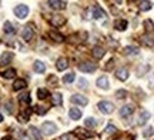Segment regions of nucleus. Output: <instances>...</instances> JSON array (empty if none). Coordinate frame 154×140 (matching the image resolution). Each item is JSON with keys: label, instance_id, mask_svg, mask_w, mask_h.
I'll return each mask as SVG.
<instances>
[{"label": "nucleus", "instance_id": "nucleus-28", "mask_svg": "<svg viewBox=\"0 0 154 140\" xmlns=\"http://www.w3.org/2000/svg\"><path fill=\"white\" fill-rule=\"evenodd\" d=\"M138 7H140V10H143V11H146V10H150L151 7H153V3L151 2H140L138 3Z\"/></svg>", "mask_w": 154, "mask_h": 140}, {"label": "nucleus", "instance_id": "nucleus-2", "mask_svg": "<svg viewBox=\"0 0 154 140\" xmlns=\"http://www.w3.org/2000/svg\"><path fill=\"white\" fill-rule=\"evenodd\" d=\"M14 14H16L19 19H24V17H27L29 14V7L26 5H19L14 7Z\"/></svg>", "mask_w": 154, "mask_h": 140}, {"label": "nucleus", "instance_id": "nucleus-6", "mask_svg": "<svg viewBox=\"0 0 154 140\" xmlns=\"http://www.w3.org/2000/svg\"><path fill=\"white\" fill-rule=\"evenodd\" d=\"M72 101L74 103V104H79V106H86L88 103L87 97H84V96L82 95H73L72 96Z\"/></svg>", "mask_w": 154, "mask_h": 140}, {"label": "nucleus", "instance_id": "nucleus-31", "mask_svg": "<svg viewBox=\"0 0 154 140\" xmlns=\"http://www.w3.org/2000/svg\"><path fill=\"white\" fill-rule=\"evenodd\" d=\"M19 100H20V103H23V104H29V103H30V96H29V93H23V95H20Z\"/></svg>", "mask_w": 154, "mask_h": 140}, {"label": "nucleus", "instance_id": "nucleus-43", "mask_svg": "<svg viewBox=\"0 0 154 140\" xmlns=\"http://www.w3.org/2000/svg\"><path fill=\"white\" fill-rule=\"evenodd\" d=\"M153 135V129L150 127V129H147L146 132H144V137H150V136Z\"/></svg>", "mask_w": 154, "mask_h": 140}, {"label": "nucleus", "instance_id": "nucleus-12", "mask_svg": "<svg viewBox=\"0 0 154 140\" xmlns=\"http://www.w3.org/2000/svg\"><path fill=\"white\" fill-rule=\"evenodd\" d=\"M11 59H13V53H11V51H5V53L2 54V57H0V64L5 66V64L11 62Z\"/></svg>", "mask_w": 154, "mask_h": 140}, {"label": "nucleus", "instance_id": "nucleus-49", "mask_svg": "<svg viewBox=\"0 0 154 140\" xmlns=\"http://www.w3.org/2000/svg\"><path fill=\"white\" fill-rule=\"evenodd\" d=\"M2 120H3V116H2V114H0V122H2Z\"/></svg>", "mask_w": 154, "mask_h": 140}, {"label": "nucleus", "instance_id": "nucleus-4", "mask_svg": "<svg viewBox=\"0 0 154 140\" xmlns=\"http://www.w3.org/2000/svg\"><path fill=\"white\" fill-rule=\"evenodd\" d=\"M79 69L82 70V72H86V73H93L97 66L94 64V63H90V62H84V63H80L79 64Z\"/></svg>", "mask_w": 154, "mask_h": 140}, {"label": "nucleus", "instance_id": "nucleus-16", "mask_svg": "<svg viewBox=\"0 0 154 140\" xmlns=\"http://www.w3.org/2000/svg\"><path fill=\"white\" fill-rule=\"evenodd\" d=\"M74 132H76V135L79 136L82 140L83 139H88V137H91V136H93V133H88V132H86V130L82 129V127H77Z\"/></svg>", "mask_w": 154, "mask_h": 140}, {"label": "nucleus", "instance_id": "nucleus-9", "mask_svg": "<svg viewBox=\"0 0 154 140\" xmlns=\"http://www.w3.org/2000/svg\"><path fill=\"white\" fill-rule=\"evenodd\" d=\"M22 37H23V40H26V42H30V40H32V37H33V29H32V26H26V27L23 29Z\"/></svg>", "mask_w": 154, "mask_h": 140}, {"label": "nucleus", "instance_id": "nucleus-1", "mask_svg": "<svg viewBox=\"0 0 154 140\" xmlns=\"http://www.w3.org/2000/svg\"><path fill=\"white\" fill-rule=\"evenodd\" d=\"M97 107L100 109V112H103L104 114H110L114 110V104L110 103V101H100L99 104H97Z\"/></svg>", "mask_w": 154, "mask_h": 140}, {"label": "nucleus", "instance_id": "nucleus-8", "mask_svg": "<svg viewBox=\"0 0 154 140\" xmlns=\"http://www.w3.org/2000/svg\"><path fill=\"white\" fill-rule=\"evenodd\" d=\"M149 119H150V112H147V110H141V112H140V116H138V120H137L138 126H144V124L147 123Z\"/></svg>", "mask_w": 154, "mask_h": 140}, {"label": "nucleus", "instance_id": "nucleus-33", "mask_svg": "<svg viewBox=\"0 0 154 140\" xmlns=\"http://www.w3.org/2000/svg\"><path fill=\"white\" fill-rule=\"evenodd\" d=\"M74 73H67V74H64V77H63V82L64 83H72L73 80H74Z\"/></svg>", "mask_w": 154, "mask_h": 140}, {"label": "nucleus", "instance_id": "nucleus-10", "mask_svg": "<svg viewBox=\"0 0 154 140\" xmlns=\"http://www.w3.org/2000/svg\"><path fill=\"white\" fill-rule=\"evenodd\" d=\"M133 112H134V106L133 104H127V106H123L120 109V116L121 117H128Z\"/></svg>", "mask_w": 154, "mask_h": 140}, {"label": "nucleus", "instance_id": "nucleus-34", "mask_svg": "<svg viewBox=\"0 0 154 140\" xmlns=\"http://www.w3.org/2000/svg\"><path fill=\"white\" fill-rule=\"evenodd\" d=\"M29 114H30L29 112H23L22 114H19V122H22V123H26V122L29 120Z\"/></svg>", "mask_w": 154, "mask_h": 140}, {"label": "nucleus", "instance_id": "nucleus-39", "mask_svg": "<svg viewBox=\"0 0 154 140\" xmlns=\"http://www.w3.org/2000/svg\"><path fill=\"white\" fill-rule=\"evenodd\" d=\"M36 113L40 114V116H43V114L47 113V109H46V107H42V106H36Z\"/></svg>", "mask_w": 154, "mask_h": 140}, {"label": "nucleus", "instance_id": "nucleus-48", "mask_svg": "<svg viewBox=\"0 0 154 140\" xmlns=\"http://www.w3.org/2000/svg\"><path fill=\"white\" fill-rule=\"evenodd\" d=\"M2 140H11V139H10V137H9V136H7V137H3V139H2Z\"/></svg>", "mask_w": 154, "mask_h": 140}, {"label": "nucleus", "instance_id": "nucleus-47", "mask_svg": "<svg viewBox=\"0 0 154 140\" xmlns=\"http://www.w3.org/2000/svg\"><path fill=\"white\" fill-rule=\"evenodd\" d=\"M114 140H131L130 137H126V136H120V137H117V139H114Z\"/></svg>", "mask_w": 154, "mask_h": 140}, {"label": "nucleus", "instance_id": "nucleus-46", "mask_svg": "<svg viewBox=\"0 0 154 140\" xmlns=\"http://www.w3.org/2000/svg\"><path fill=\"white\" fill-rule=\"evenodd\" d=\"M113 66H114V62H113V60H110V62H109V64L106 66V69H107V70H110V69L113 67Z\"/></svg>", "mask_w": 154, "mask_h": 140}, {"label": "nucleus", "instance_id": "nucleus-36", "mask_svg": "<svg viewBox=\"0 0 154 140\" xmlns=\"http://www.w3.org/2000/svg\"><path fill=\"white\" fill-rule=\"evenodd\" d=\"M60 140H76V136L73 133H66V135H61Z\"/></svg>", "mask_w": 154, "mask_h": 140}, {"label": "nucleus", "instance_id": "nucleus-23", "mask_svg": "<svg viewBox=\"0 0 154 140\" xmlns=\"http://www.w3.org/2000/svg\"><path fill=\"white\" fill-rule=\"evenodd\" d=\"M69 116H70L73 120H79V119L82 117V110H80V109H70Z\"/></svg>", "mask_w": 154, "mask_h": 140}, {"label": "nucleus", "instance_id": "nucleus-44", "mask_svg": "<svg viewBox=\"0 0 154 140\" xmlns=\"http://www.w3.org/2000/svg\"><path fill=\"white\" fill-rule=\"evenodd\" d=\"M47 82H49V83H57V77H56V76H50L49 79H47Z\"/></svg>", "mask_w": 154, "mask_h": 140}, {"label": "nucleus", "instance_id": "nucleus-30", "mask_svg": "<svg viewBox=\"0 0 154 140\" xmlns=\"http://www.w3.org/2000/svg\"><path fill=\"white\" fill-rule=\"evenodd\" d=\"M47 96H49V92H47L46 89H38L37 90V97L40 99V100H44Z\"/></svg>", "mask_w": 154, "mask_h": 140}, {"label": "nucleus", "instance_id": "nucleus-15", "mask_svg": "<svg viewBox=\"0 0 154 140\" xmlns=\"http://www.w3.org/2000/svg\"><path fill=\"white\" fill-rule=\"evenodd\" d=\"M140 42H141V45L149 46V47L154 46V40H153V37H151V36H149V34H144V36H141V37H140Z\"/></svg>", "mask_w": 154, "mask_h": 140}, {"label": "nucleus", "instance_id": "nucleus-37", "mask_svg": "<svg viewBox=\"0 0 154 140\" xmlns=\"http://www.w3.org/2000/svg\"><path fill=\"white\" fill-rule=\"evenodd\" d=\"M87 80L86 79H79V87L82 90H84V89H87Z\"/></svg>", "mask_w": 154, "mask_h": 140}, {"label": "nucleus", "instance_id": "nucleus-42", "mask_svg": "<svg viewBox=\"0 0 154 140\" xmlns=\"http://www.w3.org/2000/svg\"><path fill=\"white\" fill-rule=\"evenodd\" d=\"M147 69H149V66H143V67L137 69V76H143V72L144 70H147Z\"/></svg>", "mask_w": 154, "mask_h": 140}, {"label": "nucleus", "instance_id": "nucleus-41", "mask_svg": "<svg viewBox=\"0 0 154 140\" xmlns=\"http://www.w3.org/2000/svg\"><path fill=\"white\" fill-rule=\"evenodd\" d=\"M149 86L151 89H154V73L153 74H150V79H149Z\"/></svg>", "mask_w": 154, "mask_h": 140}, {"label": "nucleus", "instance_id": "nucleus-22", "mask_svg": "<svg viewBox=\"0 0 154 140\" xmlns=\"http://www.w3.org/2000/svg\"><path fill=\"white\" fill-rule=\"evenodd\" d=\"M29 132H30V135L33 136L36 140H42L43 139V136H42V133H40V130L37 129V127H34V126H32L30 129H29Z\"/></svg>", "mask_w": 154, "mask_h": 140}, {"label": "nucleus", "instance_id": "nucleus-19", "mask_svg": "<svg viewBox=\"0 0 154 140\" xmlns=\"http://www.w3.org/2000/svg\"><path fill=\"white\" fill-rule=\"evenodd\" d=\"M91 53H93V56L96 57V59H101V57L104 56L106 51H104V49H103V47H100V46H94Z\"/></svg>", "mask_w": 154, "mask_h": 140}, {"label": "nucleus", "instance_id": "nucleus-29", "mask_svg": "<svg viewBox=\"0 0 154 140\" xmlns=\"http://www.w3.org/2000/svg\"><path fill=\"white\" fill-rule=\"evenodd\" d=\"M14 74H16V70L14 69H7L3 72V77L5 79H13L14 77Z\"/></svg>", "mask_w": 154, "mask_h": 140}, {"label": "nucleus", "instance_id": "nucleus-21", "mask_svg": "<svg viewBox=\"0 0 154 140\" xmlns=\"http://www.w3.org/2000/svg\"><path fill=\"white\" fill-rule=\"evenodd\" d=\"M97 86L100 89H109V79L106 76H101V77L97 79Z\"/></svg>", "mask_w": 154, "mask_h": 140}, {"label": "nucleus", "instance_id": "nucleus-17", "mask_svg": "<svg viewBox=\"0 0 154 140\" xmlns=\"http://www.w3.org/2000/svg\"><path fill=\"white\" fill-rule=\"evenodd\" d=\"M69 66V62H67L66 57H60L59 60H57V63H56V67H57V70H66V67Z\"/></svg>", "mask_w": 154, "mask_h": 140}, {"label": "nucleus", "instance_id": "nucleus-13", "mask_svg": "<svg viewBox=\"0 0 154 140\" xmlns=\"http://www.w3.org/2000/svg\"><path fill=\"white\" fill-rule=\"evenodd\" d=\"M93 17L94 19H103L106 17V11L100 7V6H94L93 7Z\"/></svg>", "mask_w": 154, "mask_h": 140}, {"label": "nucleus", "instance_id": "nucleus-35", "mask_svg": "<svg viewBox=\"0 0 154 140\" xmlns=\"http://www.w3.org/2000/svg\"><path fill=\"white\" fill-rule=\"evenodd\" d=\"M5 32L6 33H14V29H13V24L10 22L5 23Z\"/></svg>", "mask_w": 154, "mask_h": 140}, {"label": "nucleus", "instance_id": "nucleus-24", "mask_svg": "<svg viewBox=\"0 0 154 140\" xmlns=\"http://www.w3.org/2000/svg\"><path fill=\"white\" fill-rule=\"evenodd\" d=\"M33 69H34V72L43 73L44 70H46V66H44V64L40 62V60H36V62H34V64H33Z\"/></svg>", "mask_w": 154, "mask_h": 140}, {"label": "nucleus", "instance_id": "nucleus-3", "mask_svg": "<svg viewBox=\"0 0 154 140\" xmlns=\"http://www.w3.org/2000/svg\"><path fill=\"white\" fill-rule=\"evenodd\" d=\"M56 130H57V127L51 122H44L43 126H42V132H44V135H47V136H51L53 133H56Z\"/></svg>", "mask_w": 154, "mask_h": 140}, {"label": "nucleus", "instance_id": "nucleus-26", "mask_svg": "<svg viewBox=\"0 0 154 140\" xmlns=\"http://www.w3.org/2000/svg\"><path fill=\"white\" fill-rule=\"evenodd\" d=\"M123 53L124 54H137L138 53V49L137 47H134V46H127V47H124V50H123Z\"/></svg>", "mask_w": 154, "mask_h": 140}, {"label": "nucleus", "instance_id": "nucleus-5", "mask_svg": "<svg viewBox=\"0 0 154 140\" xmlns=\"http://www.w3.org/2000/svg\"><path fill=\"white\" fill-rule=\"evenodd\" d=\"M50 23H51L53 26H56V27H60V26H63V24L66 23V17H64V16H60V14L51 16V19H50Z\"/></svg>", "mask_w": 154, "mask_h": 140}, {"label": "nucleus", "instance_id": "nucleus-18", "mask_svg": "<svg viewBox=\"0 0 154 140\" xmlns=\"http://www.w3.org/2000/svg\"><path fill=\"white\" fill-rule=\"evenodd\" d=\"M49 36L51 40H54V42H57V43H61L63 40H64V36L60 33H57V32H54V30H51V32H49Z\"/></svg>", "mask_w": 154, "mask_h": 140}, {"label": "nucleus", "instance_id": "nucleus-25", "mask_svg": "<svg viewBox=\"0 0 154 140\" xmlns=\"http://www.w3.org/2000/svg\"><path fill=\"white\" fill-rule=\"evenodd\" d=\"M51 103H53L54 106H60L61 103H63V99H61L60 93H54V95L51 96Z\"/></svg>", "mask_w": 154, "mask_h": 140}, {"label": "nucleus", "instance_id": "nucleus-32", "mask_svg": "<svg viewBox=\"0 0 154 140\" xmlns=\"http://www.w3.org/2000/svg\"><path fill=\"white\" fill-rule=\"evenodd\" d=\"M84 124L87 126V127H90V129H93V127H96V120H94L93 117H87L86 120H84Z\"/></svg>", "mask_w": 154, "mask_h": 140}, {"label": "nucleus", "instance_id": "nucleus-11", "mask_svg": "<svg viewBox=\"0 0 154 140\" xmlns=\"http://www.w3.org/2000/svg\"><path fill=\"white\" fill-rule=\"evenodd\" d=\"M116 77L119 79V80H121V82L127 80V79H128V70H127L126 67H120L116 72Z\"/></svg>", "mask_w": 154, "mask_h": 140}, {"label": "nucleus", "instance_id": "nucleus-40", "mask_svg": "<svg viewBox=\"0 0 154 140\" xmlns=\"http://www.w3.org/2000/svg\"><path fill=\"white\" fill-rule=\"evenodd\" d=\"M116 132H117V129H116V126H113V124H109V126L106 127V133H109V135H113Z\"/></svg>", "mask_w": 154, "mask_h": 140}, {"label": "nucleus", "instance_id": "nucleus-20", "mask_svg": "<svg viewBox=\"0 0 154 140\" xmlns=\"http://www.w3.org/2000/svg\"><path fill=\"white\" fill-rule=\"evenodd\" d=\"M114 29L120 30V32L126 30V29H127V20H124V19H119V20H116V23H114Z\"/></svg>", "mask_w": 154, "mask_h": 140}, {"label": "nucleus", "instance_id": "nucleus-14", "mask_svg": "<svg viewBox=\"0 0 154 140\" xmlns=\"http://www.w3.org/2000/svg\"><path fill=\"white\" fill-rule=\"evenodd\" d=\"M27 86V83H26V80H23V79H17L16 82L13 83V90H16V92H19V90H23L24 87Z\"/></svg>", "mask_w": 154, "mask_h": 140}, {"label": "nucleus", "instance_id": "nucleus-27", "mask_svg": "<svg viewBox=\"0 0 154 140\" xmlns=\"http://www.w3.org/2000/svg\"><path fill=\"white\" fill-rule=\"evenodd\" d=\"M144 27H146V32L147 33H153L154 32V23L150 20V19H147V20H144Z\"/></svg>", "mask_w": 154, "mask_h": 140}, {"label": "nucleus", "instance_id": "nucleus-38", "mask_svg": "<svg viewBox=\"0 0 154 140\" xmlns=\"http://www.w3.org/2000/svg\"><path fill=\"white\" fill-rule=\"evenodd\" d=\"M126 96H127L126 90H117V92H116V97H117V99H124Z\"/></svg>", "mask_w": 154, "mask_h": 140}, {"label": "nucleus", "instance_id": "nucleus-45", "mask_svg": "<svg viewBox=\"0 0 154 140\" xmlns=\"http://www.w3.org/2000/svg\"><path fill=\"white\" fill-rule=\"evenodd\" d=\"M5 109H6V112L9 113V114L11 113V104H10V103H7V104H5Z\"/></svg>", "mask_w": 154, "mask_h": 140}, {"label": "nucleus", "instance_id": "nucleus-7", "mask_svg": "<svg viewBox=\"0 0 154 140\" xmlns=\"http://www.w3.org/2000/svg\"><path fill=\"white\" fill-rule=\"evenodd\" d=\"M49 5L51 9H54V10H63V9H66L67 3L66 2H61V0H50Z\"/></svg>", "mask_w": 154, "mask_h": 140}]
</instances>
